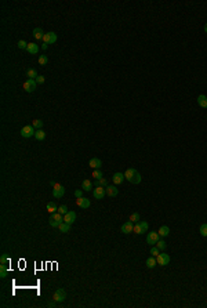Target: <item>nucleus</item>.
<instances>
[{"label":"nucleus","instance_id":"nucleus-1","mask_svg":"<svg viewBox=\"0 0 207 308\" xmlns=\"http://www.w3.org/2000/svg\"><path fill=\"white\" fill-rule=\"evenodd\" d=\"M124 177H126V180H128L131 184H140L141 180H142L141 174L133 167L127 169L126 172H124Z\"/></svg>","mask_w":207,"mask_h":308},{"label":"nucleus","instance_id":"nucleus-18","mask_svg":"<svg viewBox=\"0 0 207 308\" xmlns=\"http://www.w3.org/2000/svg\"><path fill=\"white\" fill-rule=\"evenodd\" d=\"M28 53L31 54H37L39 53V46L36 43H28V49H26Z\"/></svg>","mask_w":207,"mask_h":308},{"label":"nucleus","instance_id":"nucleus-5","mask_svg":"<svg viewBox=\"0 0 207 308\" xmlns=\"http://www.w3.org/2000/svg\"><path fill=\"white\" fill-rule=\"evenodd\" d=\"M36 87H37V83L35 79H26L25 83H24V90L26 93H33L36 90Z\"/></svg>","mask_w":207,"mask_h":308},{"label":"nucleus","instance_id":"nucleus-7","mask_svg":"<svg viewBox=\"0 0 207 308\" xmlns=\"http://www.w3.org/2000/svg\"><path fill=\"white\" fill-rule=\"evenodd\" d=\"M93 195H94L95 199H103L105 195H106V188L101 185H97V188L93 189Z\"/></svg>","mask_w":207,"mask_h":308},{"label":"nucleus","instance_id":"nucleus-29","mask_svg":"<svg viewBox=\"0 0 207 308\" xmlns=\"http://www.w3.org/2000/svg\"><path fill=\"white\" fill-rule=\"evenodd\" d=\"M26 76H28V79H36L39 75H37V72H36V69H28V72H26Z\"/></svg>","mask_w":207,"mask_h":308},{"label":"nucleus","instance_id":"nucleus-8","mask_svg":"<svg viewBox=\"0 0 207 308\" xmlns=\"http://www.w3.org/2000/svg\"><path fill=\"white\" fill-rule=\"evenodd\" d=\"M43 41H44L46 44H54L55 41H57V33L55 32H47V33H44Z\"/></svg>","mask_w":207,"mask_h":308},{"label":"nucleus","instance_id":"nucleus-17","mask_svg":"<svg viewBox=\"0 0 207 308\" xmlns=\"http://www.w3.org/2000/svg\"><path fill=\"white\" fill-rule=\"evenodd\" d=\"M119 194V189L116 188V185H108L106 187V195L111 196V198H115Z\"/></svg>","mask_w":207,"mask_h":308},{"label":"nucleus","instance_id":"nucleus-15","mask_svg":"<svg viewBox=\"0 0 207 308\" xmlns=\"http://www.w3.org/2000/svg\"><path fill=\"white\" fill-rule=\"evenodd\" d=\"M89 166H90L91 169H101V166H102V162H101V159L98 158H91L90 162H89Z\"/></svg>","mask_w":207,"mask_h":308},{"label":"nucleus","instance_id":"nucleus-21","mask_svg":"<svg viewBox=\"0 0 207 308\" xmlns=\"http://www.w3.org/2000/svg\"><path fill=\"white\" fill-rule=\"evenodd\" d=\"M145 264H146V267H148V268H155L156 265H158L156 257H153V256L148 257V258H146V261H145Z\"/></svg>","mask_w":207,"mask_h":308},{"label":"nucleus","instance_id":"nucleus-26","mask_svg":"<svg viewBox=\"0 0 207 308\" xmlns=\"http://www.w3.org/2000/svg\"><path fill=\"white\" fill-rule=\"evenodd\" d=\"M35 138H36L37 141H43L46 138V133L43 131V130H36V133H35Z\"/></svg>","mask_w":207,"mask_h":308},{"label":"nucleus","instance_id":"nucleus-41","mask_svg":"<svg viewBox=\"0 0 207 308\" xmlns=\"http://www.w3.org/2000/svg\"><path fill=\"white\" fill-rule=\"evenodd\" d=\"M75 196H76V198H81V196H83V189H76V191H75Z\"/></svg>","mask_w":207,"mask_h":308},{"label":"nucleus","instance_id":"nucleus-14","mask_svg":"<svg viewBox=\"0 0 207 308\" xmlns=\"http://www.w3.org/2000/svg\"><path fill=\"white\" fill-rule=\"evenodd\" d=\"M133 229H134V224L131 221H127V222H124L122 225V228H120V232L122 234H130V232H133Z\"/></svg>","mask_w":207,"mask_h":308},{"label":"nucleus","instance_id":"nucleus-37","mask_svg":"<svg viewBox=\"0 0 207 308\" xmlns=\"http://www.w3.org/2000/svg\"><path fill=\"white\" fill-rule=\"evenodd\" d=\"M97 185H101V187H105V188H106V187H108V181H106V180H105V178H101V180H98V181H97Z\"/></svg>","mask_w":207,"mask_h":308},{"label":"nucleus","instance_id":"nucleus-20","mask_svg":"<svg viewBox=\"0 0 207 308\" xmlns=\"http://www.w3.org/2000/svg\"><path fill=\"white\" fill-rule=\"evenodd\" d=\"M159 235L162 236V238H166V236H168L170 235V228L167 225H162L160 228H159Z\"/></svg>","mask_w":207,"mask_h":308},{"label":"nucleus","instance_id":"nucleus-30","mask_svg":"<svg viewBox=\"0 0 207 308\" xmlns=\"http://www.w3.org/2000/svg\"><path fill=\"white\" fill-rule=\"evenodd\" d=\"M155 246H158V249L160 250V252H163V250H164V249H166V247H167L166 242H164V240H163V239H159L158 242H156V245H155Z\"/></svg>","mask_w":207,"mask_h":308},{"label":"nucleus","instance_id":"nucleus-27","mask_svg":"<svg viewBox=\"0 0 207 308\" xmlns=\"http://www.w3.org/2000/svg\"><path fill=\"white\" fill-rule=\"evenodd\" d=\"M59 228V231L61 232H64V234H66V232H69L71 231V224H66V222H62L61 225L58 227Z\"/></svg>","mask_w":207,"mask_h":308},{"label":"nucleus","instance_id":"nucleus-42","mask_svg":"<svg viewBox=\"0 0 207 308\" xmlns=\"http://www.w3.org/2000/svg\"><path fill=\"white\" fill-rule=\"evenodd\" d=\"M47 49H49V44L43 43V44H41V50H47Z\"/></svg>","mask_w":207,"mask_h":308},{"label":"nucleus","instance_id":"nucleus-19","mask_svg":"<svg viewBox=\"0 0 207 308\" xmlns=\"http://www.w3.org/2000/svg\"><path fill=\"white\" fill-rule=\"evenodd\" d=\"M196 101H198V104H199L200 108H207V97L206 95L200 94L198 98H196Z\"/></svg>","mask_w":207,"mask_h":308},{"label":"nucleus","instance_id":"nucleus-43","mask_svg":"<svg viewBox=\"0 0 207 308\" xmlns=\"http://www.w3.org/2000/svg\"><path fill=\"white\" fill-rule=\"evenodd\" d=\"M204 32H206V33H207V24H206V25H204Z\"/></svg>","mask_w":207,"mask_h":308},{"label":"nucleus","instance_id":"nucleus-31","mask_svg":"<svg viewBox=\"0 0 207 308\" xmlns=\"http://www.w3.org/2000/svg\"><path fill=\"white\" fill-rule=\"evenodd\" d=\"M93 177H94L95 180L98 181V180H101V178L103 177V174H102V172H101L99 169H95L94 172H93Z\"/></svg>","mask_w":207,"mask_h":308},{"label":"nucleus","instance_id":"nucleus-32","mask_svg":"<svg viewBox=\"0 0 207 308\" xmlns=\"http://www.w3.org/2000/svg\"><path fill=\"white\" fill-rule=\"evenodd\" d=\"M7 272H9V269H7V267H6V264H1V265H0V277L6 278L7 277Z\"/></svg>","mask_w":207,"mask_h":308},{"label":"nucleus","instance_id":"nucleus-9","mask_svg":"<svg viewBox=\"0 0 207 308\" xmlns=\"http://www.w3.org/2000/svg\"><path fill=\"white\" fill-rule=\"evenodd\" d=\"M65 299H66V292H65L64 289L55 290V293L53 294V300H55L57 303H61V301H64Z\"/></svg>","mask_w":207,"mask_h":308},{"label":"nucleus","instance_id":"nucleus-35","mask_svg":"<svg viewBox=\"0 0 207 308\" xmlns=\"http://www.w3.org/2000/svg\"><path fill=\"white\" fill-rule=\"evenodd\" d=\"M47 62H49L47 55H40V57H39V64H40V65H46Z\"/></svg>","mask_w":207,"mask_h":308},{"label":"nucleus","instance_id":"nucleus-38","mask_svg":"<svg viewBox=\"0 0 207 308\" xmlns=\"http://www.w3.org/2000/svg\"><path fill=\"white\" fill-rule=\"evenodd\" d=\"M18 47H19V49H22V50H26V49H28V43L25 40H19L18 41Z\"/></svg>","mask_w":207,"mask_h":308},{"label":"nucleus","instance_id":"nucleus-10","mask_svg":"<svg viewBox=\"0 0 207 308\" xmlns=\"http://www.w3.org/2000/svg\"><path fill=\"white\" fill-rule=\"evenodd\" d=\"M170 256L168 254H164V253H160L156 257V261H158V264L159 265H162V267H164V265H167V264L170 263Z\"/></svg>","mask_w":207,"mask_h":308},{"label":"nucleus","instance_id":"nucleus-40","mask_svg":"<svg viewBox=\"0 0 207 308\" xmlns=\"http://www.w3.org/2000/svg\"><path fill=\"white\" fill-rule=\"evenodd\" d=\"M35 80H36L37 84H43V83H44V80H46V77L43 76V75H41V76H37L36 79H35Z\"/></svg>","mask_w":207,"mask_h":308},{"label":"nucleus","instance_id":"nucleus-4","mask_svg":"<svg viewBox=\"0 0 207 308\" xmlns=\"http://www.w3.org/2000/svg\"><path fill=\"white\" fill-rule=\"evenodd\" d=\"M35 127L33 126H24L21 129L19 134L24 137V138H31V137H35Z\"/></svg>","mask_w":207,"mask_h":308},{"label":"nucleus","instance_id":"nucleus-6","mask_svg":"<svg viewBox=\"0 0 207 308\" xmlns=\"http://www.w3.org/2000/svg\"><path fill=\"white\" fill-rule=\"evenodd\" d=\"M160 239V235H159L158 231H152V232H148V235H146V243L151 246L156 245V242Z\"/></svg>","mask_w":207,"mask_h":308},{"label":"nucleus","instance_id":"nucleus-3","mask_svg":"<svg viewBox=\"0 0 207 308\" xmlns=\"http://www.w3.org/2000/svg\"><path fill=\"white\" fill-rule=\"evenodd\" d=\"M64 194H65V188L61 184L55 182L54 185H53V196H54L55 199H61L64 196Z\"/></svg>","mask_w":207,"mask_h":308},{"label":"nucleus","instance_id":"nucleus-16","mask_svg":"<svg viewBox=\"0 0 207 308\" xmlns=\"http://www.w3.org/2000/svg\"><path fill=\"white\" fill-rule=\"evenodd\" d=\"M32 35H33V37H35L36 40H43V37H44V32H43L41 28H35L33 32H32Z\"/></svg>","mask_w":207,"mask_h":308},{"label":"nucleus","instance_id":"nucleus-24","mask_svg":"<svg viewBox=\"0 0 207 308\" xmlns=\"http://www.w3.org/2000/svg\"><path fill=\"white\" fill-rule=\"evenodd\" d=\"M133 232H134V234H137V235H141V234H144L145 229H144V227L141 225V222H137V224H134V229H133Z\"/></svg>","mask_w":207,"mask_h":308},{"label":"nucleus","instance_id":"nucleus-39","mask_svg":"<svg viewBox=\"0 0 207 308\" xmlns=\"http://www.w3.org/2000/svg\"><path fill=\"white\" fill-rule=\"evenodd\" d=\"M7 261H10V258H9V256L7 254H3L1 257H0V264H6Z\"/></svg>","mask_w":207,"mask_h":308},{"label":"nucleus","instance_id":"nucleus-12","mask_svg":"<svg viewBox=\"0 0 207 308\" xmlns=\"http://www.w3.org/2000/svg\"><path fill=\"white\" fill-rule=\"evenodd\" d=\"M76 213L75 212H68L65 216H64V222H66V224H71L72 225L73 222L76 221Z\"/></svg>","mask_w":207,"mask_h":308},{"label":"nucleus","instance_id":"nucleus-28","mask_svg":"<svg viewBox=\"0 0 207 308\" xmlns=\"http://www.w3.org/2000/svg\"><path fill=\"white\" fill-rule=\"evenodd\" d=\"M128 221H131L133 224H137V222H140V221H141L140 214H138V213H133V214H130V220H128Z\"/></svg>","mask_w":207,"mask_h":308},{"label":"nucleus","instance_id":"nucleus-13","mask_svg":"<svg viewBox=\"0 0 207 308\" xmlns=\"http://www.w3.org/2000/svg\"><path fill=\"white\" fill-rule=\"evenodd\" d=\"M126 180V177H124V173H115L112 177V181L115 185H120L123 181Z\"/></svg>","mask_w":207,"mask_h":308},{"label":"nucleus","instance_id":"nucleus-34","mask_svg":"<svg viewBox=\"0 0 207 308\" xmlns=\"http://www.w3.org/2000/svg\"><path fill=\"white\" fill-rule=\"evenodd\" d=\"M151 254H152L153 257H158L159 254H160V250L158 249V246H152L151 247Z\"/></svg>","mask_w":207,"mask_h":308},{"label":"nucleus","instance_id":"nucleus-36","mask_svg":"<svg viewBox=\"0 0 207 308\" xmlns=\"http://www.w3.org/2000/svg\"><path fill=\"white\" fill-rule=\"evenodd\" d=\"M68 212H69V210H68V207L65 206V204H62V206H59V207H58V213H61L62 216H65Z\"/></svg>","mask_w":207,"mask_h":308},{"label":"nucleus","instance_id":"nucleus-2","mask_svg":"<svg viewBox=\"0 0 207 308\" xmlns=\"http://www.w3.org/2000/svg\"><path fill=\"white\" fill-rule=\"evenodd\" d=\"M62 222H64V216L61 213H58V212L53 213L49 218V224L53 227V228H58Z\"/></svg>","mask_w":207,"mask_h":308},{"label":"nucleus","instance_id":"nucleus-22","mask_svg":"<svg viewBox=\"0 0 207 308\" xmlns=\"http://www.w3.org/2000/svg\"><path fill=\"white\" fill-rule=\"evenodd\" d=\"M81 189L86 191V192H89V191L93 189V184H91L90 180H84V181L81 182Z\"/></svg>","mask_w":207,"mask_h":308},{"label":"nucleus","instance_id":"nucleus-11","mask_svg":"<svg viewBox=\"0 0 207 308\" xmlns=\"http://www.w3.org/2000/svg\"><path fill=\"white\" fill-rule=\"evenodd\" d=\"M76 204L79 206L80 209H89L90 207V200L87 199V198H84V196H81V198H77L76 199Z\"/></svg>","mask_w":207,"mask_h":308},{"label":"nucleus","instance_id":"nucleus-25","mask_svg":"<svg viewBox=\"0 0 207 308\" xmlns=\"http://www.w3.org/2000/svg\"><path fill=\"white\" fill-rule=\"evenodd\" d=\"M43 124H44V122H43L41 119H35V120L32 122V126L35 127L36 130H40L41 127H43Z\"/></svg>","mask_w":207,"mask_h":308},{"label":"nucleus","instance_id":"nucleus-33","mask_svg":"<svg viewBox=\"0 0 207 308\" xmlns=\"http://www.w3.org/2000/svg\"><path fill=\"white\" fill-rule=\"evenodd\" d=\"M199 232H200V235H202V236L207 238V222H206V224H202V225H200V229H199Z\"/></svg>","mask_w":207,"mask_h":308},{"label":"nucleus","instance_id":"nucleus-23","mask_svg":"<svg viewBox=\"0 0 207 308\" xmlns=\"http://www.w3.org/2000/svg\"><path fill=\"white\" fill-rule=\"evenodd\" d=\"M46 209H47V212L49 213H55V212H58V207H57V204L54 203V202H49L47 203V206H46Z\"/></svg>","mask_w":207,"mask_h":308}]
</instances>
